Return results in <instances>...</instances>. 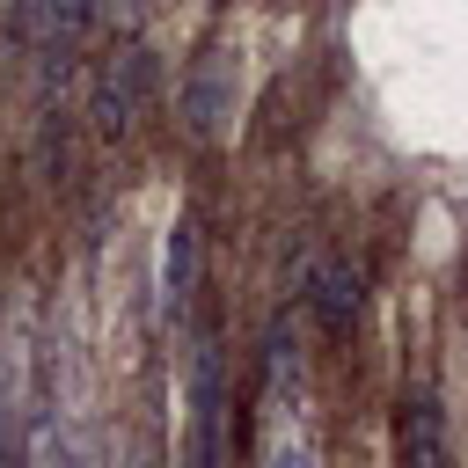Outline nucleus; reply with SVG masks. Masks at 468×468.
<instances>
[{
  "label": "nucleus",
  "instance_id": "1",
  "mask_svg": "<svg viewBox=\"0 0 468 468\" xmlns=\"http://www.w3.org/2000/svg\"><path fill=\"white\" fill-rule=\"evenodd\" d=\"M395 468H453L446 431H439V410L424 395H410L402 417H395Z\"/></svg>",
  "mask_w": 468,
  "mask_h": 468
},
{
  "label": "nucleus",
  "instance_id": "6",
  "mask_svg": "<svg viewBox=\"0 0 468 468\" xmlns=\"http://www.w3.org/2000/svg\"><path fill=\"white\" fill-rule=\"evenodd\" d=\"M110 468H132V461H110Z\"/></svg>",
  "mask_w": 468,
  "mask_h": 468
},
{
  "label": "nucleus",
  "instance_id": "3",
  "mask_svg": "<svg viewBox=\"0 0 468 468\" xmlns=\"http://www.w3.org/2000/svg\"><path fill=\"white\" fill-rule=\"evenodd\" d=\"M22 468H73V446H66V431L51 424V410H37V417H29V439H22Z\"/></svg>",
  "mask_w": 468,
  "mask_h": 468
},
{
  "label": "nucleus",
  "instance_id": "5",
  "mask_svg": "<svg viewBox=\"0 0 468 468\" xmlns=\"http://www.w3.org/2000/svg\"><path fill=\"white\" fill-rule=\"evenodd\" d=\"M0 468H7V431H0Z\"/></svg>",
  "mask_w": 468,
  "mask_h": 468
},
{
  "label": "nucleus",
  "instance_id": "4",
  "mask_svg": "<svg viewBox=\"0 0 468 468\" xmlns=\"http://www.w3.org/2000/svg\"><path fill=\"white\" fill-rule=\"evenodd\" d=\"M322 307H329V329H344V314H358V278H344V271H336Z\"/></svg>",
  "mask_w": 468,
  "mask_h": 468
},
{
  "label": "nucleus",
  "instance_id": "2",
  "mask_svg": "<svg viewBox=\"0 0 468 468\" xmlns=\"http://www.w3.org/2000/svg\"><path fill=\"white\" fill-rule=\"evenodd\" d=\"M190 292H197V227L176 219V227H168V249H161V307L183 314Z\"/></svg>",
  "mask_w": 468,
  "mask_h": 468
}]
</instances>
